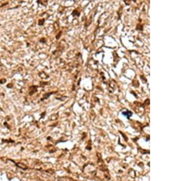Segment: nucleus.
<instances>
[{
    "label": "nucleus",
    "mask_w": 183,
    "mask_h": 181,
    "mask_svg": "<svg viewBox=\"0 0 183 181\" xmlns=\"http://www.w3.org/2000/svg\"><path fill=\"white\" fill-rule=\"evenodd\" d=\"M73 13H75V14H77V16H79V12H77V11H76V10L73 11Z\"/></svg>",
    "instance_id": "f03ea898"
},
{
    "label": "nucleus",
    "mask_w": 183,
    "mask_h": 181,
    "mask_svg": "<svg viewBox=\"0 0 183 181\" xmlns=\"http://www.w3.org/2000/svg\"><path fill=\"white\" fill-rule=\"evenodd\" d=\"M137 29H138L137 30H143V26L142 25H138L137 26Z\"/></svg>",
    "instance_id": "f257e3e1"
}]
</instances>
